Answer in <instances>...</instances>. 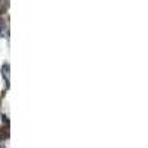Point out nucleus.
I'll list each match as a JSON object with an SVG mask.
<instances>
[{
  "instance_id": "f03ea898",
  "label": "nucleus",
  "mask_w": 148,
  "mask_h": 148,
  "mask_svg": "<svg viewBox=\"0 0 148 148\" xmlns=\"http://www.w3.org/2000/svg\"><path fill=\"white\" fill-rule=\"evenodd\" d=\"M3 34H5V30H3L2 25H0V37H3Z\"/></svg>"
},
{
  "instance_id": "f257e3e1",
  "label": "nucleus",
  "mask_w": 148,
  "mask_h": 148,
  "mask_svg": "<svg viewBox=\"0 0 148 148\" xmlns=\"http://www.w3.org/2000/svg\"><path fill=\"white\" fill-rule=\"evenodd\" d=\"M2 70H3V76H5V79L9 80V64H5V65L2 67Z\"/></svg>"
}]
</instances>
